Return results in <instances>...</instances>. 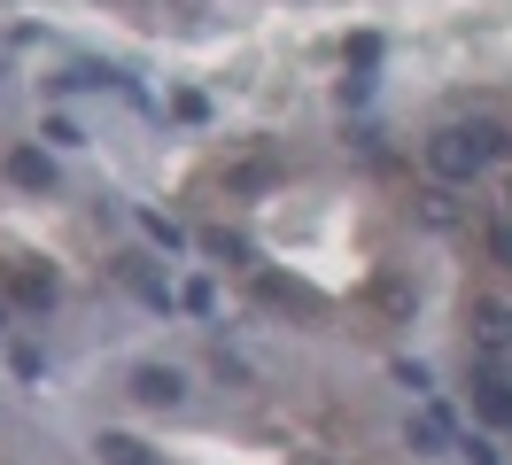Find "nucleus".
Instances as JSON below:
<instances>
[{"mask_svg": "<svg viewBox=\"0 0 512 465\" xmlns=\"http://www.w3.org/2000/svg\"><path fill=\"white\" fill-rule=\"evenodd\" d=\"M466 450H474V465H497V450H489V442H466Z\"/></svg>", "mask_w": 512, "mask_h": 465, "instance_id": "9", "label": "nucleus"}, {"mask_svg": "<svg viewBox=\"0 0 512 465\" xmlns=\"http://www.w3.org/2000/svg\"><path fill=\"white\" fill-rule=\"evenodd\" d=\"M94 450H101V465H148V442H132V434H101Z\"/></svg>", "mask_w": 512, "mask_h": 465, "instance_id": "6", "label": "nucleus"}, {"mask_svg": "<svg viewBox=\"0 0 512 465\" xmlns=\"http://www.w3.org/2000/svg\"><path fill=\"white\" fill-rule=\"evenodd\" d=\"M474 411L489 419V427H512V380H497V372H474Z\"/></svg>", "mask_w": 512, "mask_h": 465, "instance_id": "3", "label": "nucleus"}, {"mask_svg": "<svg viewBox=\"0 0 512 465\" xmlns=\"http://www.w3.org/2000/svg\"><path fill=\"white\" fill-rule=\"evenodd\" d=\"M8 179L32 186V194H47V186H55V163H47L39 148H16V155H8Z\"/></svg>", "mask_w": 512, "mask_h": 465, "instance_id": "4", "label": "nucleus"}, {"mask_svg": "<svg viewBox=\"0 0 512 465\" xmlns=\"http://www.w3.org/2000/svg\"><path fill=\"white\" fill-rule=\"evenodd\" d=\"M16 303L47 310V303H55V272H16Z\"/></svg>", "mask_w": 512, "mask_h": 465, "instance_id": "7", "label": "nucleus"}, {"mask_svg": "<svg viewBox=\"0 0 512 465\" xmlns=\"http://www.w3.org/2000/svg\"><path fill=\"white\" fill-rule=\"evenodd\" d=\"M497 155H505V132H497L489 117H474V124H443V132L427 140V171H435L443 186H466V179H481Z\"/></svg>", "mask_w": 512, "mask_h": 465, "instance_id": "1", "label": "nucleus"}, {"mask_svg": "<svg viewBox=\"0 0 512 465\" xmlns=\"http://www.w3.org/2000/svg\"><path fill=\"white\" fill-rule=\"evenodd\" d=\"M474 326H481V341H489L497 357L512 349V310H505V303H481V310H474Z\"/></svg>", "mask_w": 512, "mask_h": 465, "instance_id": "5", "label": "nucleus"}, {"mask_svg": "<svg viewBox=\"0 0 512 465\" xmlns=\"http://www.w3.org/2000/svg\"><path fill=\"white\" fill-rule=\"evenodd\" d=\"M412 442L427 450V458H435V450H443V419H419V427H412Z\"/></svg>", "mask_w": 512, "mask_h": 465, "instance_id": "8", "label": "nucleus"}, {"mask_svg": "<svg viewBox=\"0 0 512 465\" xmlns=\"http://www.w3.org/2000/svg\"><path fill=\"white\" fill-rule=\"evenodd\" d=\"M132 396L148 403V411H171V403L187 396V380H179L171 365H140V372H132Z\"/></svg>", "mask_w": 512, "mask_h": 465, "instance_id": "2", "label": "nucleus"}]
</instances>
